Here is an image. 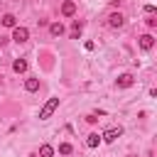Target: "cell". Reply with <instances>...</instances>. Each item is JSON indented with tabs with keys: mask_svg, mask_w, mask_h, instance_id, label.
I'll list each match as a JSON object with an SVG mask.
<instances>
[{
	"mask_svg": "<svg viewBox=\"0 0 157 157\" xmlns=\"http://www.w3.org/2000/svg\"><path fill=\"white\" fill-rule=\"evenodd\" d=\"M59 108V98H49L44 105H42V110H39V120H47V118H52V113Z\"/></svg>",
	"mask_w": 157,
	"mask_h": 157,
	"instance_id": "1",
	"label": "cell"
},
{
	"mask_svg": "<svg viewBox=\"0 0 157 157\" xmlns=\"http://www.w3.org/2000/svg\"><path fill=\"white\" fill-rule=\"evenodd\" d=\"M120 135H123V128H120V125H118V128H108V130L101 135V142H113V140H118Z\"/></svg>",
	"mask_w": 157,
	"mask_h": 157,
	"instance_id": "2",
	"label": "cell"
},
{
	"mask_svg": "<svg viewBox=\"0 0 157 157\" xmlns=\"http://www.w3.org/2000/svg\"><path fill=\"white\" fill-rule=\"evenodd\" d=\"M12 39H15L17 44L27 42V39H29V29H27V27H12Z\"/></svg>",
	"mask_w": 157,
	"mask_h": 157,
	"instance_id": "3",
	"label": "cell"
},
{
	"mask_svg": "<svg viewBox=\"0 0 157 157\" xmlns=\"http://www.w3.org/2000/svg\"><path fill=\"white\" fill-rule=\"evenodd\" d=\"M132 83H135L132 74H120V76L115 78V86H118V88H130Z\"/></svg>",
	"mask_w": 157,
	"mask_h": 157,
	"instance_id": "4",
	"label": "cell"
},
{
	"mask_svg": "<svg viewBox=\"0 0 157 157\" xmlns=\"http://www.w3.org/2000/svg\"><path fill=\"white\" fill-rule=\"evenodd\" d=\"M108 25H110L113 29H118V27H123V25H125V17H123L120 12H113V15L108 17Z\"/></svg>",
	"mask_w": 157,
	"mask_h": 157,
	"instance_id": "5",
	"label": "cell"
},
{
	"mask_svg": "<svg viewBox=\"0 0 157 157\" xmlns=\"http://www.w3.org/2000/svg\"><path fill=\"white\" fill-rule=\"evenodd\" d=\"M61 15H64V17H71V15H76V2L66 0V2L61 5Z\"/></svg>",
	"mask_w": 157,
	"mask_h": 157,
	"instance_id": "6",
	"label": "cell"
},
{
	"mask_svg": "<svg viewBox=\"0 0 157 157\" xmlns=\"http://www.w3.org/2000/svg\"><path fill=\"white\" fill-rule=\"evenodd\" d=\"M140 47H142L145 52L152 49V47H155V37H152V34H142V37H140Z\"/></svg>",
	"mask_w": 157,
	"mask_h": 157,
	"instance_id": "7",
	"label": "cell"
},
{
	"mask_svg": "<svg viewBox=\"0 0 157 157\" xmlns=\"http://www.w3.org/2000/svg\"><path fill=\"white\" fill-rule=\"evenodd\" d=\"M12 71H15V74H25V71H27V61H25V59H15V61H12Z\"/></svg>",
	"mask_w": 157,
	"mask_h": 157,
	"instance_id": "8",
	"label": "cell"
},
{
	"mask_svg": "<svg viewBox=\"0 0 157 157\" xmlns=\"http://www.w3.org/2000/svg\"><path fill=\"white\" fill-rule=\"evenodd\" d=\"M98 145H101V135H98V132H91V135L86 137V147L93 150V147H98Z\"/></svg>",
	"mask_w": 157,
	"mask_h": 157,
	"instance_id": "9",
	"label": "cell"
},
{
	"mask_svg": "<svg viewBox=\"0 0 157 157\" xmlns=\"http://www.w3.org/2000/svg\"><path fill=\"white\" fill-rule=\"evenodd\" d=\"M25 91H29V93L39 91V78H27L25 81Z\"/></svg>",
	"mask_w": 157,
	"mask_h": 157,
	"instance_id": "10",
	"label": "cell"
},
{
	"mask_svg": "<svg viewBox=\"0 0 157 157\" xmlns=\"http://www.w3.org/2000/svg\"><path fill=\"white\" fill-rule=\"evenodd\" d=\"M49 32H52V37H61L64 34V25L61 22H54V25H49Z\"/></svg>",
	"mask_w": 157,
	"mask_h": 157,
	"instance_id": "11",
	"label": "cell"
},
{
	"mask_svg": "<svg viewBox=\"0 0 157 157\" xmlns=\"http://www.w3.org/2000/svg\"><path fill=\"white\" fill-rule=\"evenodd\" d=\"M39 157H54V147L52 145H42L39 147Z\"/></svg>",
	"mask_w": 157,
	"mask_h": 157,
	"instance_id": "12",
	"label": "cell"
},
{
	"mask_svg": "<svg viewBox=\"0 0 157 157\" xmlns=\"http://www.w3.org/2000/svg\"><path fill=\"white\" fill-rule=\"evenodd\" d=\"M2 25H5V27H17V17H15V15H5V17H2Z\"/></svg>",
	"mask_w": 157,
	"mask_h": 157,
	"instance_id": "13",
	"label": "cell"
},
{
	"mask_svg": "<svg viewBox=\"0 0 157 157\" xmlns=\"http://www.w3.org/2000/svg\"><path fill=\"white\" fill-rule=\"evenodd\" d=\"M81 37V25H78V20H74V27H71V39H78Z\"/></svg>",
	"mask_w": 157,
	"mask_h": 157,
	"instance_id": "14",
	"label": "cell"
},
{
	"mask_svg": "<svg viewBox=\"0 0 157 157\" xmlns=\"http://www.w3.org/2000/svg\"><path fill=\"white\" fill-rule=\"evenodd\" d=\"M59 152H61V155H71V152H74V147H71L69 142H61V145H59Z\"/></svg>",
	"mask_w": 157,
	"mask_h": 157,
	"instance_id": "15",
	"label": "cell"
},
{
	"mask_svg": "<svg viewBox=\"0 0 157 157\" xmlns=\"http://www.w3.org/2000/svg\"><path fill=\"white\" fill-rule=\"evenodd\" d=\"M145 12H147V15H155V5H152V2H150V5H145Z\"/></svg>",
	"mask_w": 157,
	"mask_h": 157,
	"instance_id": "16",
	"label": "cell"
},
{
	"mask_svg": "<svg viewBox=\"0 0 157 157\" xmlns=\"http://www.w3.org/2000/svg\"><path fill=\"white\" fill-rule=\"evenodd\" d=\"M145 22H147V27H157V20H155V17H147Z\"/></svg>",
	"mask_w": 157,
	"mask_h": 157,
	"instance_id": "17",
	"label": "cell"
},
{
	"mask_svg": "<svg viewBox=\"0 0 157 157\" xmlns=\"http://www.w3.org/2000/svg\"><path fill=\"white\" fill-rule=\"evenodd\" d=\"M86 120H88V123H96V120H98V115H96V113H91V115H86Z\"/></svg>",
	"mask_w": 157,
	"mask_h": 157,
	"instance_id": "18",
	"label": "cell"
},
{
	"mask_svg": "<svg viewBox=\"0 0 157 157\" xmlns=\"http://www.w3.org/2000/svg\"><path fill=\"white\" fill-rule=\"evenodd\" d=\"M0 78H2V76H0Z\"/></svg>",
	"mask_w": 157,
	"mask_h": 157,
	"instance_id": "19",
	"label": "cell"
}]
</instances>
